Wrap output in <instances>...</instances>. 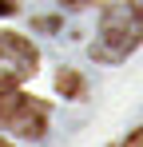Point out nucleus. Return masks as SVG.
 I'll use <instances>...</instances> for the list:
<instances>
[{
    "label": "nucleus",
    "instance_id": "1",
    "mask_svg": "<svg viewBox=\"0 0 143 147\" xmlns=\"http://www.w3.org/2000/svg\"><path fill=\"white\" fill-rule=\"evenodd\" d=\"M143 40V8L139 4H111L99 20V40L92 44V56L99 64H119Z\"/></svg>",
    "mask_w": 143,
    "mask_h": 147
},
{
    "label": "nucleus",
    "instance_id": "2",
    "mask_svg": "<svg viewBox=\"0 0 143 147\" xmlns=\"http://www.w3.org/2000/svg\"><path fill=\"white\" fill-rule=\"evenodd\" d=\"M0 127L16 131L24 139H40L48 131V103L20 92H0Z\"/></svg>",
    "mask_w": 143,
    "mask_h": 147
},
{
    "label": "nucleus",
    "instance_id": "3",
    "mask_svg": "<svg viewBox=\"0 0 143 147\" xmlns=\"http://www.w3.org/2000/svg\"><path fill=\"white\" fill-rule=\"evenodd\" d=\"M40 52L32 48V40H24L16 32H0V88H16L24 80L36 76Z\"/></svg>",
    "mask_w": 143,
    "mask_h": 147
},
{
    "label": "nucleus",
    "instance_id": "4",
    "mask_svg": "<svg viewBox=\"0 0 143 147\" xmlns=\"http://www.w3.org/2000/svg\"><path fill=\"white\" fill-rule=\"evenodd\" d=\"M56 84H60V92H64L68 99H76L80 92H84V80H80L76 72H60V80H56Z\"/></svg>",
    "mask_w": 143,
    "mask_h": 147
},
{
    "label": "nucleus",
    "instance_id": "5",
    "mask_svg": "<svg viewBox=\"0 0 143 147\" xmlns=\"http://www.w3.org/2000/svg\"><path fill=\"white\" fill-rule=\"evenodd\" d=\"M123 147H143V131H131V135H127V143Z\"/></svg>",
    "mask_w": 143,
    "mask_h": 147
},
{
    "label": "nucleus",
    "instance_id": "6",
    "mask_svg": "<svg viewBox=\"0 0 143 147\" xmlns=\"http://www.w3.org/2000/svg\"><path fill=\"white\" fill-rule=\"evenodd\" d=\"M0 147H8V143H4V139H0Z\"/></svg>",
    "mask_w": 143,
    "mask_h": 147
}]
</instances>
